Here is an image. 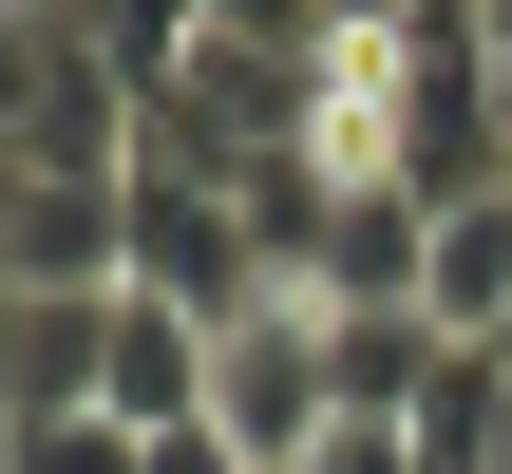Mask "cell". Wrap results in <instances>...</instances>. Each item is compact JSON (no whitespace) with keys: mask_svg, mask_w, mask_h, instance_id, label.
Returning a JSON list of instances; mask_svg holds the SVG:
<instances>
[{"mask_svg":"<svg viewBox=\"0 0 512 474\" xmlns=\"http://www.w3.org/2000/svg\"><path fill=\"white\" fill-rule=\"evenodd\" d=\"M209 437H228L247 474H304L323 437H342V380H323V304H304V285L209 342Z\"/></svg>","mask_w":512,"mask_h":474,"instance_id":"1","label":"cell"},{"mask_svg":"<svg viewBox=\"0 0 512 474\" xmlns=\"http://www.w3.org/2000/svg\"><path fill=\"white\" fill-rule=\"evenodd\" d=\"M133 304H171V323H209V342H228L247 304H285L247 190H209V171H133Z\"/></svg>","mask_w":512,"mask_h":474,"instance_id":"2","label":"cell"},{"mask_svg":"<svg viewBox=\"0 0 512 474\" xmlns=\"http://www.w3.org/2000/svg\"><path fill=\"white\" fill-rule=\"evenodd\" d=\"M0 266H19V304H114V285H133V190L19 171V190H0Z\"/></svg>","mask_w":512,"mask_h":474,"instance_id":"3","label":"cell"},{"mask_svg":"<svg viewBox=\"0 0 512 474\" xmlns=\"http://www.w3.org/2000/svg\"><path fill=\"white\" fill-rule=\"evenodd\" d=\"M114 323H133V285L114 304H0V418L38 437V418H114Z\"/></svg>","mask_w":512,"mask_h":474,"instance_id":"4","label":"cell"},{"mask_svg":"<svg viewBox=\"0 0 512 474\" xmlns=\"http://www.w3.org/2000/svg\"><path fill=\"white\" fill-rule=\"evenodd\" d=\"M418 323H437V342H512V190H456V209H437Z\"/></svg>","mask_w":512,"mask_h":474,"instance_id":"5","label":"cell"},{"mask_svg":"<svg viewBox=\"0 0 512 474\" xmlns=\"http://www.w3.org/2000/svg\"><path fill=\"white\" fill-rule=\"evenodd\" d=\"M114 418H133V437H209V323L133 304V323H114Z\"/></svg>","mask_w":512,"mask_h":474,"instance_id":"6","label":"cell"},{"mask_svg":"<svg viewBox=\"0 0 512 474\" xmlns=\"http://www.w3.org/2000/svg\"><path fill=\"white\" fill-rule=\"evenodd\" d=\"M418 266H437V209H418V190H342L323 304H418Z\"/></svg>","mask_w":512,"mask_h":474,"instance_id":"7","label":"cell"},{"mask_svg":"<svg viewBox=\"0 0 512 474\" xmlns=\"http://www.w3.org/2000/svg\"><path fill=\"white\" fill-rule=\"evenodd\" d=\"M19 474H152V437H133V418H38Z\"/></svg>","mask_w":512,"mask_h":474,"instance_id":"8","label":"cell"},{"mask_svg":"<svg viewBox=\"0 0 512 474\" xmlns=\"http://www.w3.org/2000/svg\"><path fill=\"white\" fill-rule=\"evenodd\" d=\"M304 474H418V418H342V437H323Z\"/></svg>","mask_w":512,"mask_h":474,"instance_id":"9","label":"cell"},{"mask_svg":"<svg viewBox=\"0 0 512 474\" xmlns=\"http://www.w3.org/2000/svg\"><path fill=\"white\" fill-rule=\"evenodd\" d=\"M152 474H247V456H228V437H152Z\"/></svg>","mask_w":512,"mask_h":474,"instance_id":"10","label":"cell"}]
</instances>
